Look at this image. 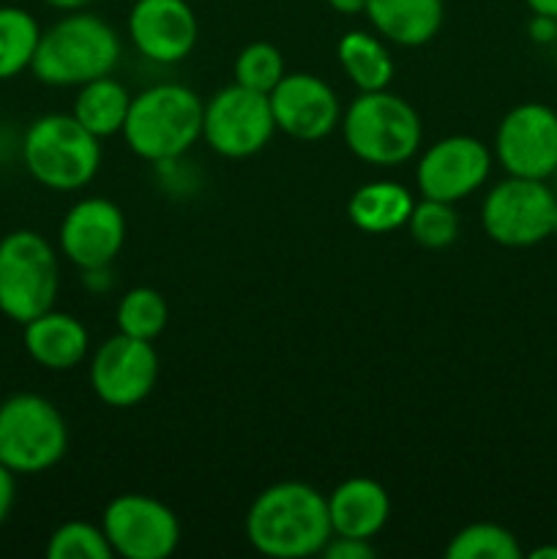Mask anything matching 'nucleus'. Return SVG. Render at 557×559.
Listing matches in <instances>:
<instances>
[{"mask_svg": "<svg viewBox=\"0 0 557 559\" xmlns=\"http://www.w3.org/2000/svg\"><path fill=\"white\" fill-rule=\"evenodd\" d=\"M246 538L251 549L271 559L322 555L333 538L328 497L300 480L268 486L246 513Z\"/></svg>", "mask_w": 557, "mask_h": 559, "instance_id": "nucleus-1", "label": "nucleus"}, {"mask_svg": "<svg viewBox=\"0 0 557 559\" xmlns=\"http://www.w3.org/2000/svg\"><path fill=\"white\" fill-rule=\"evenodd\" d=\"M552 235H557V211H555V227H552Z\"/></svg>", "mask_w": 557, "mask_h": 559, "instance_id": "nucleus-35", "label": "nucleus"}, {"mask_svg": "<svg viewBox=\"0 0 557 559\" xmlns=\"http://www.w3.org/2000/svg\"><path fill=\"white\" fill-rule=\"evenodd\" d=\"M276 129L300 142H317L342 123L336 91L315 74H284L268 93Z\"/></svg>", "mask_w": 557, "mask_h": 559, "instance_id": "nucleus-15", "label": "nucleus"}, {"mask_svg": "<svg viewBox=\"0 0 557 559\" xmlns=\"http://www.w3.org/2000/svg\"><path fill=\"white\" fill-rule=\"evenodd\" d=\"M129 107V87H126L123 82L115 80L112 74H107L80 85L71 115H74L91 134H96L98 140H102V136H112L123 131Z\"/></svg>", "mask_w": 557, "mask_h": 559, "instance_id": "nucleus-21", "label": "nucleus"}, {"mask_svg": "<svg viewBox=\"0 0 557 559\" xmlns=\"http://www.w3.org/2000/svg\"><path fill=\"white\" fill-rule=\"evenodd\" d=\"M495 153L470 134H451L431 142L415 167V186L420 197L440 202L467 200L486 183Z\"/></svg>", "mask_w": 557, "mask_h": 559, "instance_id": "nucleus-12", "label": "nucleus"}, {"mask_svg": "<svg viewBox=\"0 0 557 559\" xmlns=\"http://www.w3.org/2000/svg\"><path fill=\"white\" fill-rule=\"evenodd\" d=\"M407 227L415 243L424 249H446L459 235V213L453 211L451 202L420 197L410 213Z\"/></svg>", "mask_w": 557, "mask_h": 559, "instance_id": "nucleus-26", "label": "nucleus"}, {"mask_svg": "<svg viewBox=\"0 0 557 559\" xmlns=\"http://www.w3.org/2000/svg\"><path fill=\"white\" fill-rule=\"evenodd\" d=\"M375 546L371 540L364 538H344V535H333L322 549V557L328 559H371L375 557Z\"/></svg>", "mask_w": 557, "mask_h": 559, "instance_id": "nucleus-29", "label": "nucleus"}, {"mask_svg": "<svg viewBox=\"0 0 557 559\" xmlns=\"http://www.w3.org/2000/svg\"><path fill=\"white\" fill-rule=\"evenodd\" d=\"M284 74L287 69H284L282 49L268 41L249 44L235 58V82L251 91L271 93Z\"/></svg>", "mask_w": 557, "mask_h": 559, "instance_id": "nucleus-28", "label": "nucleus"}, {"mask_svg": "<svg viewBox=\"0 0 557 559\" xmlns=\"http://www.w3.org/2000/svg\"><path fill=\"white\" fill-rule=\"evenodd\" d=\"M16 500V475L5 464H0V524L11 516Z\"/></svg>", "mask_w": 557, "mask_h": 559, "instance_id": "nucleus-30", "label": "nucleus"}, {"mask_svg": "<svg viewBox=\"0 0 557 559\" xmlns=\"http://www.w3.org/2000/svg\"><path fill=\"white\" fill-rule=\"evenodd\" d=\"M102 530L115 557L123 559H167L180 544V522L173 508L137 491L107 502Z\"/></svg>", "mask_w": 557, "mask_h": 559, "instance_id": "nucleus-10", "label": "nucleus"}, {"mask_svg": "<svg viewBox=\"0 0 557 559\" xmlns=\"http://www.w3.org/2000/svg\"><path fill=\"white\" fill-rule=\"evenodd\" d=\"M60 251L80 271H107L126 243V216L112 200L85 197L60 222Z\"/></svg>", "mask_w": 557, "mask_h": 559, "instance_id": "nucleus-14", "label": "nucleus"}, {"mask_svg": "<svg viewBox=\"0 0 557 559\" xmlns=\"http://www.w3.org/2000/svg\"><path fill=\"white\" fill-rule=\"evenodd\" d=\"M129 38L142 58L169 66L189 58L200 38V25L186 0H134Z\"/></svg>", "mask_w": 557, "mask_h": 559, "instance_id": "nucleus-16", "label": "nucleus"}, {"mask_svg": "<svg viewBox=\"0 0 557 559\" xmlns=\"http://www.w3.org/2000/svg\"><path fill=\"white\" fill-rule=\"evenodd\" d=\"M44 3H47L49 9L63 11V14H69V11H82V9H87V5H91L93 0H44Z\"/></svg>", "mask_w": 557, "mask_h": 559, "instance_id": "nucleus-33", "label": "nucleus"}, {"mask_svg": "<svg viewBox=\"0 0 557 559\" xmlns=\"http://www.w3.org/2000/svg\"><path fill=\"white\" fill-rule=\"evenodd\" d=\"M495 158L506 175L546 180L557 173V112L541 102L517 104L495 131Z\"/></svg>", "mask_w": 557, "mask_h": 559, "instance_id": "nucleus-11", "label": "nucleus"}, {"mask_svg": "<svg viewBox=\"0 0 557 559\" xmlns=\"http://www.w3.org/2000/svg\"><path fill=\"white\" fill-rule=\"evenodd\" d=\"M115 322H118V331L126 333V336L153 342L167 328L169 306L158 289L134 287L118 300Z\"/></svg>", "mask_w": 557, "mask_h": 559, "instance_id": "nucleus-24", "label": "nucleus"}, {"mask_svg": "<svg viewBox=\"0 0 557 559\" xmlns=\"http://www.w3.org/2000/svg\"><path fill=\"white\" fill-rule=\"evenodd\" d=\"M22 342L31 360L49 371H71L85 360L91 349V333L69 311H44L36 320L25 322Z\"/></svg>", "mask_w": 557, "mask_h": 559, "instance_id": "nucleus-18", "label": "nucleus"}, {"mask_svg": "<svg viewBox=\"0 0 557 559\" xmlns=\"http://www.w3.org/2000/svg\"><path fill=\"white\" fill-rule=\"evenodd\" d=\"M156 380L158 355L151 342L118 331L93 353L91 388L107 407H137L151 396Z\"/></svg>", "mask_w": 557, "mask_h": 559, "instance_id": "nucleus-13", "label": "nucleus"}, {"mask_svg": "<svg viewBox=\"0 0 557 559\" xmlns=\"http://www.w3.org/2000/svg\"><path fill=\"white\" fill-rule=\"evenodd\" d=\"M69 451V426L60 409L38 393L0 402V464L14 475H42Z\"/></svg>", "mask_w": 557, "mask_h": 559, "instance_id": "nucleus-7", "label": "nucleus"}, {"mask_svg": "<svg viewBox=\"0 0 557 559\" xmlns=\"http://www.w3.org/2000/svg\"><path fill=\"white\" fill-rule=\"evenodd\" d=\"M366 20L388 44L424 47L440 33L446 0H369Z\"/></svg>", "mask_w": 557, "mask_h": 559, "instance_id": "nucleus-19", "label": "nucleus"}, {"mask_svg": "<svg viewBox=\"0 0 557 559\" xmlns=\"http://www.w3.org/2000/svg\"><path fill=\"white\" fill-rule=\"evenodd\" d=\"M448 559H519L522 546L511 530L491 522H475L459 530L446 546Z\"/></svg>", "mask_w": 557, "mask_h": 559, "instance_id": "nucleus-25", "label": "nucleus"}, {"mask_svg": "<svg viewBox=\"0 0 557 559\" xmlns=\"http://www.w3.org/2000/svg\"><path fill=\"white\" fill-rule=\"evenodd\" d=\"M276 131L268 93L233 85L213 93L202 109V140L224 158H249L271 142Z\"/></svg>", "mask_w": 557, "mask_h": 559, "instance_id": "nucleus-9", "label": "nucleus"}, {"mask_svg": "<svg viewBox=\"0 0 557 559\" xmlns=\"http://www.w3.org/2000/svg\"><path fill=\"white\" fill-rule=\"evenodd\" d=\"M120 60V36L102 16L69 11L42 31L31 71L49 87H80L112 74Z\"/></svg>", "mask_w": 557, "mask_h": 559, "instance_id": "nucleus-2", "label": "nucleus"}, {"mask_svg": "<svg viewBox=\"0 0 557 559\" xmlns=\"http://www.w3.org/2000/svg\"><path fill=\"white\" fill-rule=\"evenodd\" d=\"M530 559H557V544H544L530 551Z\"/></svg>", "mask_w": 557, "mask_h": 559, "instance_id": "nucleus-34", "label": "nucleus"}, {"mask_svg": "<svg viewBox=\"0 0 557 559\" xmlns=\"http://www.w3.org/2000/svg\"><path fill=\"white\" fill-rule=\"evenodd\" d=\"M339 126L349 153L375 167H399L410 162L424 140V123L413 104L388 87L360 93Z\"/></svg>", "mask_w": 557, "mask_h": 559, "instance_id": "nucleus-4", "label": "nucleus"}, {"mask_svg": "<svg viewBox=\"0 0 557 559\" xmlns=\"http://www.w3.org/2000/svg\"><path fill=\"white\" fill-rule=\"evenodd\" d=\"M415 197L396 180H369L358 186L347 202V216L360 233L388 235L407 227Z\"/></svg>", "mask_w": 557, "mask_h": 559, "instance_id": "nucleus-20", "label": "nucleus"}, {"mask_svg": "<svg viewBox=\"0 0 557 559\" xmlns=\"http://www.w3.org/2000/svg\"><path fill=\"white\" fill-rule=\"evenodd\" d=\"M528 9L533 11L535 16H549V20H557V0H524Z\"/></svg>", "mask_w": 557, "mask_h": 559, "instance_id": "nucleus-32", "label": "nucleus"}, {"mask_svg": "<svg viewBox=\"0 0 557 559\" xmlns=\"http://www.w3.org/2000/svg\"><path fill=\"white\" fill-rule=\"evenodd\" d=\"M202 109L205 102L191 87L158 82L131 96L120 134L131 153L145 162H175L202 136Z\"/></svg>", "mask_w": 557, "mask_h": 559, "instance_id": "nucleus-3", "label": "nucleus"}, {"mask_svg": "<svg viewBox=\"0 0 557 559\" xmlns=\"http://www.w3.org/2000/svg\"><path fill=\"white\" fill-rule=\"evenodd\" d=\"M328 5L342 16H358V14H366L369 0H328Z\"/></svg>", "mask_w": 557, "mask_h": 559, "instance_id": "nucleus-31", "label": "nucleus"}, {"mask_svg": "<svg viewBox=\"0 0 557 559\" xmlns=\"http://www.w3.org/2000/svg\"><path fill=\"white\" fill-rule=\"evenodd\" d=\"M58 289V254L44 235L14 229L0 238V314L25 325L55 309Z\"/></svg>", "mask_w": 557, "mask_h": 559, "instance_id": "nucleus-6", "label": "nucleus"}, {"mask_svg": "<svg viewBox=\"0 0 557 559\" xmlns=\"http://www.w3.org/2000/svg\"><path fill=\"white\" fill-rule=\"evenodd\" d=\"M49 559H112L115 551L104 535L102 524L91 522H66L49 535L47 540Z\"/></svg>", "mask_w": 557, "mask_h": 559, "instance_id": "nucleus-27", "label": "nucleus"}, {"mask_svg": "<svg viewBox=\"0 0 557 559\" xmlns=\"http://www.w3.org/2000/svg\"><path fill=\"white\" fill-rule=\"evenodd\" d=\"M42 27L27 9L0 5V82L14 80L31 69Z\"/></svg>", "mask_w": 557, "mask_h": 559, "instance_id": "nucleus-23", "label": "nucleus"}, {"mask_svg": "<svg viewBox=\"0 0 557 559\" xmlns=\"http://www.w3.org/2000/svg\"><path fill=\"white\" fill-rule=\"evenodd\" d=\"M339 63L360 93L386 91L393 80V58L386 38L366 31L344 33L336 47Z\"/></svg>", "mask_w": 557, "mask_h": 559, "instance_id": "nucleus-22", "label": "nucleus"}, {"mask_svg": "<svg viewBox=\"0 0 557 559\" xmlns=\"http://www.w3.org/2000/svg\"><path fill=\"white\" fill-rule=\"evenodd\" d=\"M328 516L333 535L371 540L391 519V497L382 484L355 475L328 495Z\"/></svg>", "mask_w": 557, "mask_h": 559, "instance_id": "nucleus-17", "label": "nucleus"}, {"mask_svg": "<svg viewBox=\"0 0 557 559\" xmlns=\"http://www.w3.org/2000/svg\"><path fill=\"white\" fill-rule=\"evenodd\" d=\"M555 211L557 197L546 180L508 175L484 197L481 224L495 243L508 249H528L549 238L555 227Z\"/></svg>", "mask_w": 557, "mask_h": 559, "instance_id": "nucleus-8", "label": "nucleus"}, {"mask_svg": "<svg viewBox=\"0 0 557 559\" xmlns=\"http://www.w3.org/2000/svg\"><path fill=\"white\" fill-rule=\"evenodd\" d=\"M22 162L44 189L76 191L96 178L102 167V145L74 115H42L27 126Z\"/></svg>", "mask_w": 557, "mask_h": 559, "instance_id": "nucleus-5", "label": "nucleus"}]
</instances>
